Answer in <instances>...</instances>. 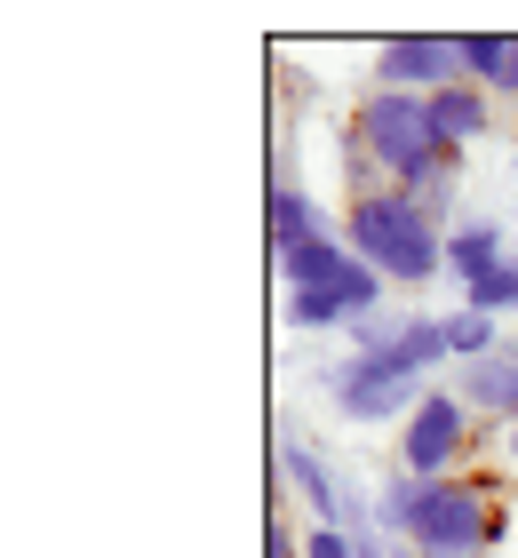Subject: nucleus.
<instances>
[{
    "instance_id": "6ab92c4d",
    "label": "nucleus",
    "mask_w": 518,
    "mask_h": 558,
    "mask_svg": "<svg viewBox=\"0 0 518 558\" xmlns=\"http://www.w3.org/2000/svg\"><path fill=\"white\" fill-rule=\"evenodd\" d=\"M503 454H510V463H518V430H510V439H503Z\"/></svg>"
},
{
    "instance_id": "9b49d317",
    "label": "nucleus",
    "mask_w": 518,
    "mask_h": 558,
    "mask_svg": "<svg viewBox=\"0 0 518 558\" xmlns=\"http://www.w3.org/2000/svg\"><path fill=\"white\" fill-rule=\"evenodd\" d=\"M351 264H359L351 240H344V232H320V240H303V247L279 256V279H288V295H311V288H335Z\"/></svg>"
},
{
    "instance_id": "f8f14e48",
    "label": "nucleus",
    "mask_w": 518,
    "mask_h": 558,
    "mask_svg": "<svg viewBox=\"0 0 518 558\" xmlns=\"http://www.w3.org/2000/svg\"><path fill=\"white\" fill-rule=\"evenodd\" d=\"M320 232H335L327 223V208L311 199L288 168H279V184H272V256H288V247H303V240H320Z\"/></svg>"
},
{
    "instance_id": "423d86ee",
    "label": "nucleus",
    "mask_w": 518,
    "mask_h": 558,
    "mask_svg": "<svg viewBox=\"0 0 518 558\" xmlns=\"http://www.w3.org/2000/svg\"><path fill=\"white\" fill-rule=\"evenodd\" d=\"M462 81V33H399L375 48V88L399 96H438Z\"/></svg>"
},
{
    "instance_id": "4468645a",
    "label": "nucleus",
    "mask_w": 518,
    "mask_h": 558,
    "mask_svg": "<svg viewBox=\"0 0 518 558\" xmlns=\"http://www.w3.org/2000/svg\"><path fill=\"white\" fill-rule=\"evenodd\" d=\"M431 120H438V136H447L455 151H471L486 129H495V96L471 88V81H455V88H438V96H431Z\"/></svg>"
},
{
    "instance_id": "ddd939ff",
    "label": "nucleus",
    "mask_w": 518,
    "mask_h": 558,
    "mask_svg": "<svg viewBox=\"0 0 518 558\" xmlns=\"http://www.w3.org/2000/svg\"><path fill=\"white\" fill-rule=\"evenodd\" d=\"M462 81L486 96H518V33H462Z\"/></svg>"
},
{
    "instance_id": "f3484780",
    "label": "nucleus",
    "mask_w": 518,
    "mask_h": 558,
    "mask_svg": "<svg viewBox=\"0 0 518 558\" xmlns=\"http://www.w3.org/2000/svg\"><path fill=\"white\" fill-rule=\"evenodd\" d=\"M344 535H351V558H414L399 535H383V526H375V495H359V511H351Z\"/></svg>"
},
{
    "instance_id": "f257e3e1",
    "label": "nucleus",
    "mask_w": 518,
    "mask_h": 558,
    "mask_svg": "<svg viewBox=\"0 0 518 558\" xmlns=\"http://www.w3.org/2000/svg\"><path fill=\"white\" fill-rule=\"evenodd\" d=\"M375 526L399 535L414 558H486L503 543V502L479 478H407V471H391L375 487Z\"/></svg>"
},
{
    "instance_id": "6e6552de",
    "label": "nucleus",
    "mask_w": 518,
    "mask_h": 558,
    "mask_svg": "<svg viewBox=\"0 0 518 558\" xmlns=\"http://www.w3.org/2000/svg\"><path fill=\"white\" fill-rule=\"evenodd\" d=\"M383 288H391V279H375L368 264H351L335 288L288 295V327H296V336H320V327H359V319L383 312Z\"/></svg>"
},
{
    "instance_id": "2eb2a0df",
    "label": "nucleus",
    "mask_w": 518,
    "mask_h": 558,
    "mask_svg": "<svg viewBox=\"0 0 518 558\" xmlns=\"http://www.w3.org/2000/svg\"><path fill=\"white\" fill-rule=\"evenodd\" d=\"M391 351H399V360H407L414 375L455 367V351H447V312H414V319H407V336H399Z\"/></svg>"
},
{
    "instance_id": "0eeeda50",
    "label": "nucleus",
    "mask_w": 518,
    "mask_h": 558,
    "mask_svg": "<svg viewBox=\"0 0 518 558\" xmlns=\"http://www.w3.org/2000/svg\"><path fill=\"white\" fill-rule=\"evenodd\" d=\"M279 471H288V487H296V502L311 511V526H351L359 487H351V478L303 439V430H279Z\"/></svg>"
},
{
    "instance_id": "1a4fd4ad",
    "label": "nucleus",
    "mask_w": 518,
    "mask_h": 558,
    "mask_svg": "<svg viewBox=\"0 0 518 558\" xmlns=\"http://www.w3.org/2000/svg\"><path fill=\"white\" fill-rule=\"evenodd\" d=\"M447 391H455L479 423H510V430H518V343L486 351V360H471V367H455Z\"/></svg>"
},
{
    "instance_id": "20e7f679",
    "label": "nucleus",
    "mask_w": 518,
    "mask_h": 558,
    "mask_svg": "<svg viewBox=\"0 0 518 558\" xmlns=\"http://www.w3.org/2000/svg\"><path fill=\"white\" fill-rule=\"evenodd\" d=\"M327 391L351 423H407L431 399V375H414L399 351H375V360H344L327 367Z\"/></svg>"
},
{
    "instance_id": "dca6fc26",
    "label": "nucleus",
    "mask_w": 518,
    "mask_h": 558,
    "mask_svg": "<svg viewBox=\"0 0 518 558\" xmlns=\"http://www.w3.org/2000/svg\"><path fill=\"white\" fill-rule=\"evenodd\" d=\"M447 351H455V367H471V360H486V351H503V319H486V312H471V303H455V312H447Z\"/></svg>"
},
{
    "instance_id": "aec40b11",
    "label": "nucleus",
    "mask_w": 518,
    "mask_h": 558,
    "mask_svg": "<svg viewBox=\"0 0 518 558\" xmlns=\"http://www.w3.org/2000/svg\"><path fill=\"white\" fill-rule=\"evenodd\" d=\"M510 136H518V120H510Z\"/></svg>"
},
{
    "instance_id": "9d476101",
    "label": "nucleus",
    "mask_w": 518,
    "mask_h": 558,
    "mask_svg": "<svg viewBox=\"0 0 518 558\" xmlns=\"http://www.w3.org/2000/svg\"><path fill=\"white\" fill-rule=\"evenodd\" d=\"M510 264V240L495 216H462L447 232V279H462V288H479V279H495Z\"/></svg>"
},
{
    "instance_id": "7ed1b4c3",
    "label": "nucleus",
    "mask_w": 518,
    "mask_h": 558,
    "mask_svg": "<svg viewBox=\"0 0 518 558\" xmlns=\"http://www.w3.org/2000/svg\"><path fill=\"white\" fill-rule=\"evenodd\" d=\"M344 240H351V256L375 279H391V288H431V279L447 271V232H438L407 192L344 199Z\"/></svg>"
},
{
    "instance_id": "39448f33",
    "label": "nucleus",
    "mask_w": 518,
    "mask_h": 558,
    "mask_svg": "<svg viewBox=\"0 0 518 558\" xmlns=\"http://www.w3.org/2000/svg\"><path fill=\"white\" fill-rule=\"evenodd\" d=\"M471 447H479V415L462 408L455 391H438V384H431L423 408L399 423V471L407 478H455V463Z\"/></svg>"
},
{
    "instance_id": "a211bd4d",
    "label": "nucleus",
    "mask_w": 518,
    "mask_h": 558,
    "mask_svg": "<svg viewBox=\"0 0 518 558\" xmlns=\"http://www.w3.org/2000/svg\"><path fill=\"white\" fill-rule=\"evenodd\" d=\"M303 558H351V535H344V526H311V535H303Z\"/></svg>"
},
{
    "instance_id": "f03ea898",
    "label": "nucleus",
    "mask_w": 518,
    "mask_h": 558,
    "mask_svg": "<svg viewBox=\"0 0 518 558\" xmlns=\"http://www.w3.org/2000/svg\"><path fill=\"white\" fill-rule=\"evenodd\" d=\"M351 144L383 168L391 192H423L438 175H462V151L438 136L431 96H399V88H368L351 112Z\"/></svg>"
}]
</instances>
